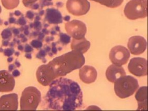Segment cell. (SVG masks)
<instances>
[{"label": "cell", "instance_id": "1", "mask_svg": "<svg viewBox=\"0 0 148 111\" xmlns=\"http://www.w3.org/2000/svg\"><path fill=\"white\" fill-rule=\"evenodd\" d=\"M45 98L49 109L53 110L74 111L83 104V92L79 85L62 77L50 84Z\"/></svg>", "mask_w": 148, "mask_h": 111}, {"label": "cell", "instance_id": "2", "mask_svg": "<svg viewBox=\"0 0 148 111\" xmlns=\"http://www.w3.org/2000/svg\"><path fill=\"white\" fill-rule=\"evenodd\" d=\"M85 62V59L83 53L78 51H72L54 58L48 63V65L57 78H58L81 68Z\"/></svg>", "mask_w": 148, "mask_h": 111}, {"label": "cell", "instance_id": "3", "mask_svg": "<svg viewBox=\"0 0 148 111\" xmlns=\"http://www.w3.org/2000/svg\"><path fill=\"white\" fill-rule=\"evenodd\" d=\"M139 87L137 79L132 76H124L114 82L115 94L120 98H126L132 96Z\"/></svg>", "mask_w": 148, "mask_h": 111}, {"label": "cell", "instance_id": "4", "mask_svg": "<svg viewBox=\"0 0 148 111\" xmlns=\"http://www.w3.org/2000/svg\"><path fill=\"white\" fill-rule=\"evenodd\" d=\"M41 101V92L34 87H28L23 91L21 98V110L36 111Z\"/></svg>", "mask_w": 148, "mask_h": 111}, {"label": "cell", "instance_id": "5", "mask_svg": "<svg viewBox=\"0 0 148 111\" xmlns=\"http://www.w3.org/2000/svg\"><path fill=\"white\" fill-rule=\"evenodd\" d=\"M124 13L130 20L146 18L148 16V1L130 0L125 6Z\"/></svg>", "mask_w": 148, "mask_h": 111}, {"label": "cell", "instance_id": "6", "mask_svg": "<svg viewBox=\"0 0 148 111\" xmlns=\"http://www.w3.org/2000/svg\"><path fill=\"white\" fill-rule=\"evenodd\" d=\"M109 58L113 64L121 66L127 63L130 58V53L124 46H116L111 49Z\"/></svg>", "mask_w": 148, "mask_h": 111}, {"label": "cell", "instance_id": "7", "mask_svg": "<svg viewBox=\"0 0 148 111\" xmlns=\"http://www.w3.org/2000/svg\"><path fill=\"white\" fill-rule=\"evenodd\" d=\"M65 29L68 34L76 40L85 38L87 32L86 25L78 20H73L66 23Z\"/></svg>", "mask_w": 148, "mask_h": 111}, {"label": "cell", "instance_id": "8", "mask_svg": "<svg viewBox=\"0 0 148 111\" xmlns=\"http://www.w3.org/2000/svg\"><path fill=\"white\" fill-rule=\"evenodd\" d=\"M90 3L87 0H68L66 8L69 13L76 16L84 15L90 9Z\"/></svg>", "mask_w": 148, "mask_h": 111}, {"label": "cell", "instance_id": "9", "mask_svg": "<svg viewBox=\"0 0 148 111\" xmlns=\"http://www.w3.org/2000/svg\"><path fill=\"white\" fill-rule=\"evenodd\" d=\"M128 69L131 73L138 77L148 75V62L146 59L140 57L134 58L130 60Z\"/></svg>", "mask_w": 148, "mask_h": 111}, {"label": "cell", "instance_id": "10", "mask_svg": "<svg viewBox=\"0 0 148 111\" xmlns=\"http://www.w3.org/2000/svg\"><path fill=\"white\" fill-rule=\"evenodd\" d=\"M36 75L38 82L44 86H49L57 78L48 64L40 66L37 70Z\"/></svg>", "mask_w": 148, "mask_h": 111}, {"label": "cell", "instance_id": "11", "mask_svg": "<svg viewBox=\"0 0 148 111\" xmlns=\"http://www.w3.org/2000/svg\"><path fill=\"white\" fill-rule=\"evenodd\" d=\"M127 46L130 53L134 55H139L146 51L147 42L141 36H134L129 39Z\"/></svg>", "mask_w": 148, "mask_h": 111}, {"label": "cell", "instance_id": "12", "mask_svg": "<svg viewBox=\"0 0 148 111\" xmlns=\"http://www.w3.org/2000/svg\"><path fill=\"white\" fill-rule=\"evenodd\" d=\"M18 107V95L16 93L5 95L0 97V111H16Z\"/></svg>", "mask_w": 148, "mask_h": 111}, {"label": "cell", "instance_id": "13", "mask_svg": "<svg viewBox=\"0 0 148 111\" xmlns=\"http://www.w3.org/2000/svg\"><path fill=\"white\" fill-rule=\"evenodd\" d=\"M15 81L13 75L6 70L0 71V92H10L13 90Z\"/></svg>", "mask_w": 148, "mask_h": 111}, {"label": "cell", "instance_id": "14", "mask_svg": "<svg viewBox=\"0 0 148 111\" xmlns=\"http://www.w3.org/2000/svg\"><path fill=\"white\" fill-rule=\"evenodd\" d=\"M79 76L83 83L87 84H92L97 79V70L92 66H85L79 70Z\"/></svg>", "mask_w": 148, "mask_h": 111}, {"label": "cell", "instance_id": "15", "mask_svg": "<svg viewBox=\"0 0 148 111\" xmlns=\"http://www.w3.org/2000/svg\"><path fill=\"white\" fill-rule=\"evenodd\" d=\"M126 72L122 66H119L111 64L108 68L106 72V75L108 80L110 82L114 83L118 79L126 75Z\"/></svg>", "mask_w": 148, "mask_h": 111}, {"label": "cell", "instance_id": "16", "mask_svg": "<svg viewBox=\"0 0 148 111\" xmlns=\"http://www.w3.org/2000/svg\"><path fill=\"white\" fill-rule=\"evenodd\" d=\"M135 98L138 102V108L137 110L147 111L148 87L147 86H143L139 89L136 93Z\"/></svg>", "mask_w": 148, "mask_h": 111}, {"label": "cell", "instance_id": "17", "mask_svg": "<svg viewBox=\"0 0 148 111\" xmlns=\"http://www.w3.org/2000/svg\"><path fill=\"white\" fill-rule=\"evenodd\" d=\"M90 46V43L85 38L79 40L73 38L71 44V48L72 51H77L81 53L87 52Z\"/></svg>", "mask_w": 148, "mask_h": 111}, {"label": "cell", "instance_id": "18", "mask_svg": "<svg viewBox=\"0 0 148 111\" xmlns=\"http://www.w3.org/2000/svg\"><path fill=\"white\" fill-rule=\"evenodd\" d=\"M45 19L51 24L58 25L63 21L62 16L59 10L55 8H48L46 10Z\"/></svg>", "mask_w": 148, "mask_h": 111}, {"label": "cell", "instance_id": "19", "mask_svg": "<svg viewBox=\"0 0 148 111\" xmlns=\"http://www.w3.org/2000/svg\"><path fill=\"white\" fill-rule=\"evenodd\" d=\"M51 0H23V5L27 8H32V9L36 10L40 8V4L42 5H52L51 2Z\"/></svg>", "mask_w": 148, "mask_h": 111}, {"label": "cell", "instance_id": "20", "mask_svg": "<svg viewBox=\"0 0 148 111\" xmlns=\"http://www.w3.org/2000/svg\"><path fill=\"white\" fill-rule=\"evenodd\" d=\"M99 3L101 5H105L108 8H114L120 6L124 0H91Z\"/></svg>", "mask_w": 148, "mask_h": 111}, {"label": "cell", "instance_id": "21", "mask_svg": "<svg viewBox=\"0 0 148 111\" xmlns=\"http://www.w3.org/2000/svg\"><path fill=\"white\" fill-rule=\"evenodd\" d=\"M1 2L6 9L13 10L18 6L19 0H1Z\"/></svg>", "mask_w": 148, "mask_h": 111}, {"label": "cell", "instance_id": "22", "mask_svg": "<svg viewBox=\"0 0 148 111\" xmlns=\"http://www.w3.org/2000/svg\"><path fill=\"white\" fill-rule=\"evenodd\" d=\"M60 40L62 42V43L64 45H66L70 43L71 40L70 37L64 33H60Z\"/></svg>", "mask_w": 148, "mask_h": 111}, {"label": "cell", "instance_id": "23", "mask_svg": "<svg viewBox=\"0 0 148 111\" xmlns=\"http://www.w3.org/2000/svg\"><path fill=\"white\" fill-rule=\"evenodd\" d=\"M31 44L33 47L36 48H40L42 45V43H41L40 41H38V40L32 41Z\"/></svg>", "mask_w": 148, "mask_h": 111}, {"label": "cell", "instance_id": "24", "mask_svg": "<svg viewBox=\"0 0 148 111\" xmlns=\"http://www.w3.org/2000/svg\"><path fill=\"white\" fill-rule=\"evenodd\" d=\"M20 74H21V73L18 70H15L13 72V76H15V77L18 76L20 75Z\"/></svg>", "mask_w": 148, "mask_h": 111}, {"label": "cell", "instance_id": "25", "mask_svg": "<svg viewBox=\"0 0 148 111\" xmlns=\"http://www.w3.org/2000/svg\"><path fill=\"white\" fill-rule=\"evenodd\" d=\"M25 50H26L25 51H26V52H30L31 51H32L33 49L31 48L30 46L27 45L26 48H25Z\"/></svg>", "mask_w": 148, "mask_h": 111}, {"label": "cell", "instance_id": "26", "mask_svg": "<svg viewBox=\"0 0 148 111\" xmlns=\"http://www.w3.org/2000/svg\"><path fill=\"white\" fill-rule=\"evenodd\" d=\"M13 51H11V50H8V49L7 50V52H5V55L6 56H10L11 55H12V53H13Z\"/></svg>", "mask_w": 148, "mask_h": 111}, {"label": "cell", "instance_id": "27", "mask_svg": "<svg viewBox=\"0 0 148 111\" xmlns=\"http://www.w3.org/2000/svg\"><path fill=\"white\" fill-rule=\"evenodd\" d=\"M1 12H2V8H1V6H0V14L1 13Z\"/></svg>", "mask_w": 148, "mask_h": 111}]
</instances>
